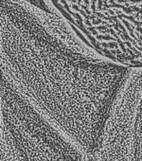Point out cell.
I'll use <instances>...</instances> for the list:
<instances>
[{"mask_svg":"<svg viewBox=\"0 0 142 161\" xmlns=\"http://www.w3.org/2000/svg\"><path fill=\"white\" fill-rule=\"evenodd\" d=\"M1 74L87 154L102 146L132 68L67 46L15 0H1Z\"/></svg>","mask_w":142,"mask_h":161,"instance_id":"6da1fadb","label":"cell"},{"mask_svg":"<svg viewBox=\"0 0 142 161\" xmlns=\"http://www.w3.org/2000/svg\"><path fill=\"white\" fill-rule=\"evenodd\" d=\"M4 126L22 161H83L78 149L59 134L1 74Z\"/></svg>","mask_w":142,"mask_h":161,"instance_id":"7a4b0ae2","label":"cell"}]
</instances>
